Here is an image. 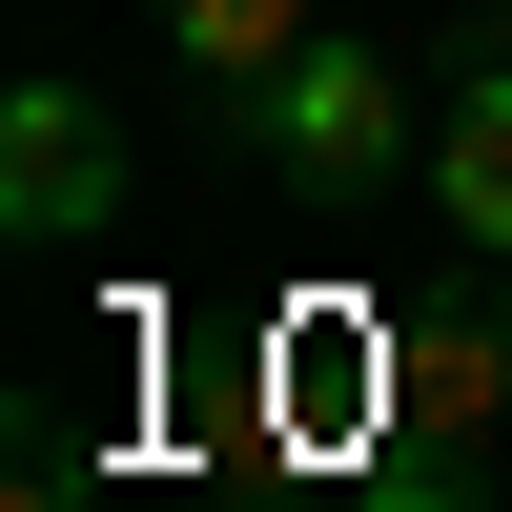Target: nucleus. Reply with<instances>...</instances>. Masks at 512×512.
I'll use <instances>...</instances> for the list:
<instances>
[{
	"mask_svg": "<svg viewBox=\"0 0 512 512\" xmlns=\"http://www.w3.org/2000/svg\"><path fill=\"white\" fill-rule=\"evenodd\" d=\"M0 226H21V246L123 226V144H103V103H82V82H21V103H0Z\"/></svg>",
	"mask_w": 512,
	"mask_h": 512,
	"instance_id": "obj_2",
	"label": "nucleus"
},
{
	"mask_svg": "<svg viewBox=\"0 0 512 512\" xmlns=\"http://www.w3.org/2000/svg\"><path fill=\"white\" fill-rule=\"evenodd\" d=\"M472 62H512V0H492V41H472Z\"/></svg>",
	"mask_w": 512,
	"mask_h": 512,
	"instance_id": "obj_6",
	"label": "nucleus"
},
{
	"mask_svg": "<svg viewBox=\"0 0 512 512\" xmlns=\"http://www.w3.org/2000/svg\"><path fill=\"white\" fill-rule=\"evenodd\" d=\"M21 512H82V451H62V431L21 451Z\"/></svg>",
	"mask_w": 512,
	"mask_h": 512,
	"instance_id": "obj_5",
	"label": "nucleus"
},
{
	"mask_svg": "<svg viewBox=\"0 0 512 512\" xmlns=\"http://www.w3.org/2000/svg\"><path fill=\"white\" fill-rule=\"evenodd\" d=\"M431 185H451V226H472V246H512V62H472V82H451Z\"/></svg>",
	"mask_w": 512,
	"mask_h": 512,
	"instance_id": "obj_3",
	"label": "nucleus"
},
{
	"mask_svg": "<svg viewBox=\"0 0 512 512\" xmlns=\"http://www.w3.org/2000/svg\"><path fill=\"white\" fill-rule=\"evenodd\" d=\"M226 103H246V144H267L308 205H390L410 164H431V123H410V62H390V41H328V21L287 41L267 82H226Z\"/></svg>",
	"mask_w": 512,
	"mask_h": 512,
	"instance_id": "obj_1",
	"label": "nucleus"
},
{
	"mask_svg": "<svg viewBox=\"0 0 512 512\" xmlns=\"http://www.w3.org/2000/svg\"><path fill=\"white\" fill-rule=\"evenodd\" d=\"M164 41H185V62H226V82H267L287 41H308V0H164Z\"/></svg>",
	"mask_w": 512,
	"mask_h": 512,
	"instance_id": "obj_4",
	"label": "nucleus"
}]
</instances>
